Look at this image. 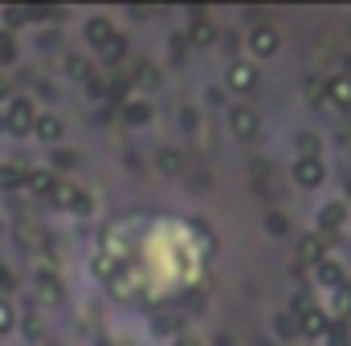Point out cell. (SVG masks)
<instances>
[{
  "label": "cell",
  "instance_id": "7",
  "mask_svg": "<svg viewBox=\"0 0 351 346\" xmlns=\"http://www.w3.org/2000/svg\"><path fill=\"white\" fill-rule=\"evenodd\" d=\"M343 220H348V208H343V204H327V208L319 212V237H323V241L335 237Z\"/></svg>",
  "mask_w": 351,
  "mask_h": 346
},
{
  "label": "cell",
  "instance_id": "32",
  "mask_svg": "<svg viewBox=\"0 0 351 346\" xmlns=\"http://www.w3.org/2000/svg\"><path fill=\"white\" fill-rule=\"evenodd\" d=\"M8 98H12V90H8V82L0 78V102H8Z\"/></svg>",
  "mask_w": 351,
  "mask_h": 346
},
{
  "label": "cell",
  "instance_id": "11",
  "mask_svg": "<svg viewBox=\"0 0 351 346\" xmlns=\"http://www.w3.org/2000/svg\"><path fill=\"white\" fill-rule=\"evenodd\" d=\"M323 163L319 159H298L294 163V183H302V187H319L323 183Z\"/></svg>",
  "mask_w": 351,
  "mask_h": 346
},
{
  "label": "cell",
  "instance_id": "23",
  "mask_svg": "<svg viewBox=\"0 0 351 346\" xmlns=\"http://www.w3.org/2000/svg\"><path fill=\"white\" fill-rule=\"evenodd\" d=\"M298 151H302V159H319V139L315 135H298Z\"/></svg>",
  "mask_w": 351,
  "mask_h": 346
},
{
  "label": "cell",
  "instance_id": "4",
  "mask_svg": "<svg viewBox=\"0 0 351 346\" xmlns=\"http://www.w3.org/2000/svg\"><path fill=\"white\" fill-rule=\"evenodd\" d=\"M250 49H254L258 57H274V53H278V33H274V25H258V29L250 33Z\"/></svg>",
  "mask_w": 351,
  "mask_h": 346
},
{
  "label": "cell",
  "instance_id": "37",
  "mask_svg": "<svg viewBox=\"0 0 351 346\" xmlns=\"http://www.w3.org/2000/svg\"><path fill=\"white\" fill-rule=\"evenodd\" d=\"M348 196H351V183H348Z\"/></svg>",
  "mask_w": 351,
  "mask_h": 346
},
{
  "label": "cell",
  "instance_id": "34",
  "mask_svg": "<svg viewBox=\"0 0 351 346\" xmlns=\"http://www.w3.org/2000/svg\"><path fill=\"white\" fill-rule=\"evenodd\" d=\"M8 281H12V277H8V273H4V269H0V285H8Z\"/></svg>",
  "mask_w": 351,
  "mask_h": 346
},
{
  "label": "cell",
  "instance_id": "6",
  "mask_svg": "<svg viewBox=\"0 0 351 346\" xmlns=\"http://www.w3.org/2000/svg\"><path fill=\"white\" fill-rule=\"evenodd\" d=\"M62 131H66V127H62V118H58V114H37L29 135H37L41 143H58V139H62Z\"/></svg>",
  "mask_w": 351,
  "mask_h": 346
},
{
  "label": "cell",
  "instance_id": "10",
  "mask_svg": "<svg viewBox=\"0 0 351 346\" xmlns=\"http://www.w3.org/2000/svg\"><path fill=\"white\" fill-rule=\"evenodd\" d=\"M86 41L94 45V49H106V45L114 41V29H110L106 16H90L86 21Z\"/></svg>",
  "mask_w": 351,
  "mask_h": 346
},
{
  "label": "cell",
  "instance_id": "18",
  "mask_svg": "<svg viewBox=\"0 0 351 346\" xmlns=\"http://www.w3.org/2000/svg\"><path fill=\"white\" fill-rule=\"evenodd\" d=\"M274 330H278V338H298V318L294 314H278L274 318Z\"/></svg>",
  "mask_w": 351,
  "mask_h": 346
},
{
  "label": "cell",
  "instance_id": "5",
  "mask_svg": "<svg viewBox=\"0 0 351 346\" xmlns=\"http://www.w3.org/2000/svg\"><path fill=\"white\" fill-rule=\"evenodd\" d=\"M213 37H217L213 21H204V12L196 8V12H192V29H188V37H184V41H188V45H200V49H204V45H213Z\"/></svg>",
  "mask_w": 351,
  "mask_h": 346
},
{
  "label": "cell",
  "instance_id": "14",
  "mask_svg": "<svg viewBox=\"0 0 351 346\" xmlns=\"http://www.w3.org/2000/svg\"><path fill=\"white\" fill-rule=\"evenodd\" d=\"M323 102H331V106H339V110H351V82L348 78H331L327 90H323Z\"/></svg>",
  "mask_w": 351,
  "mask_h": 346
},
{
  "label": "cell",
  "instance_id": "38",
  "mask_svg": "<svg viewBox=\"0 0 351 346\" xmlns=\"http://www.w3.org/2000/svg\"><path fill=\"white\" fill-rule=\"evenodd\" d=\"M0 232H4V224H0Z\"/></svg>",
  "mask_w": 351,
  "mask_h": 346
},
{
  "label": "cell",
  "instance_id": "16",
  "mask_svg": "<svg viewBox=\"0 0 351 346\" xmlns=\"http://www.w3.org/2000/svg\"><path fill=\"white\" fill-rule=\"evenodd\" d=\"M315 277H319V285H327V289H339V285H343V269H339L335 261H319V265H315Z\"/></svg>",
  "mask_w": 351,
  "mask_h": 346
},
{
  "label": "cell",
  "instance_id": "28",
  "mask_svg": "<svg viewBox=\"0 0 351 346\" xmlns=\"http://www.w3.org/2000/svg\"><path fill=\"white\" fill-rule=\"evenodd\" d=\"M135 82H139V86H156V82H160V74H156V70H152V66L143 62V66L135 70Z\"/></svg>",
  "mask_w": 351,
  "mask_h": 346
},
{
  "label": "cell",
  "instance_id": "24",
  "mask_svg": "<svg viewBox=\"0 0 351 346\" xmlns=\"http://www.w3.org/2000/svg\"><path fill=\"white\" fill-rule=\"evenodd\" d=\"M12 57H16V41L8 29H0V62H12Z\"/></svg>",
  "mask_w": 351,
  "mask_h": 346
},
{
  "label": "cell",
  "instance_id": "3",
  "mask_svg": "<svg viewBox=\"0 0 351 346\" xmlns=\"http://www.w3.org/2000/svg\"><path fill=\"white\" fill-rule=\"evenodd\" d=\"M229 127H233V135H237V139H254V135H258V114H254L250 106H233Z\"/></svg>",
  "mask_w": 351,
  "mask_h": 346
},
{
  "label": "cell",
  "instance_id": "9",
  "mask_svg": "<svg viewBox=\"0 0 351 346\" xmlns=\"http://www.w3.org/2000/svg\"><path fill=\"white\" fill-rule=\"evenodd\" d=\"M53 200H58L62 208L78 212V216H86V212H90V196L82 191V187H58V191H53Z\"/></svg>",
  "mask_w": 351,
  "mask_h": 346
},
{
  "label": "cell",
  "instance_id": "21",
  "mask_svg": "<svg viewBox=\"0 0 351 346\" xmlns=\"http://www.w3.org/2000/svg\"><path fill=\"white\" fill-rule=\"evenodd\" d=\"M21 183H25V172H21V168H4V172H0V187H4V191H16Z\"/></svg>",
  "mask_w": 351,
  "mask_h": 346
},
{
  "label": "cell",
  "instance_id": "8",
  "mask_svg": "<svg viewBox=\"0 0 351 346\" xmlns=\"http://www.w3.org/2000/svg\"><path fill=\"white\" fill-rule=\"evenodd\" d=\"M25 187H29V196L49 200L58 191V179H53V172H25Z\"/></svg>",
  "mask_w": 351,
  "mask_h": 346
},
{
  "label": "cell",
  "instance_id": "29",
  "mask_svg": "<svg viewBox=\"0 0 351 346\" xmlns=\"http://www.w3.org/2000/svg\"><path fill=\"white\" fill-rule=\"evenodd\" d=\"M168 53H172V62L180 66V62H184V53H188V41H184V37H172V41H168Z\"/></svg>",
  "mask_w": 351,
  "mask_h": 346
},
{
  "label": "cell",
  "instance_id": "31",
  "mask_svg": "<svg viewBox=\"0 0 351 346\" xmlns=\"http://www.w3.org/2000/svg\"><path fill=\"white\" fill-rule=\"evenodd\" d=\"M53 168L70 172V168H78V155H70V151H58V155H53Z\"/></svg>",
  "mask_w": 351,
  "mask_h": 346
},
{
  "label": "cell",
  "instance_id": "19",
  "mask_svg": "<svg viewBox=\"0 0 351 346\" xmlns=\"http://www.w3.org/2000/svg\"><path fill=\"white\" fill-rule=\"evenodd\" d=\"M323 338H327V346H351V334H348V326H343V322H331Z\"/></svg>",
  "mask_w": 351,
  "mask_h": 346
},
{
  "label": "cell",
  "instance_id": "26",
  "mask_svg": "<svg viewBox=\"0 0 351 346\" xmlns=\"http://www.w3.org/2000/svg\"><path fill=\"white\" fill-rule=\"evenodd\" d=\"M123 53H127V41H123V37H119V33H114V41H110V45H106V49H102V57H106V62H119V57H123Z\"/></svg>",
  "mask_w": 351,
  "mask_h": 346
},
{
  "label": "cell",
  "instance_id": "12",
  "mask_svg": "<svg viewBox=\"0 0 351 346\" xmlns=\"http://www.w3.org/2000/svg\"><path fill=\"white\" fill-rule=\"evenodd\" d=\"M327 326H331V322H327V314H323V310H306V314L298 318V334H306V338H323V334H327Z\"/></svg>",
  "mask_w": 351,
  "mask_h": 346
},
{
  "label": "cell",
  "instance_id": "15",
  "mask_svg": "<svg viewBox=\"0 0 351 346\" xmlns=\"http://www.w3.org/2000/svg\"><path fill=\"white\" fill-rule=\"evenodd\" d=\"M152 118V106L143 102V98H127L123 102V122L127 127H139V122H147Z\"/></svg>",
  "mask_w": 351,
  "mask_h": 346
},
{
  "label": "cell",
  "instance_id": "33",
  "mask_svg": "<svg viewBox=\"0 0 351 346\" xmlns=\"http://www.w3.org/2000/svg\"><path fill=\"white\" fill-rule=\"evenodd\" d=\"M176 346H200L196 338H176Z\"/></svg>",
  "mask_w": 351,
  "mask_h": 346
},
{
  "label": "cell",
  "instance_id": "20",
  "mask_svg": "<svg viewBox=\"0 0 351 346\" xmlns=\"http://www.w3.org/2000/svg\"><path fill=\"white\" fill-rule=\"evenodd\" d=\"M265 232H269V237H286V232H290V220H286L282 212H269V216H265Z\"/></svg>",
  "mask_w": 351,
  "mask_h": 346
},
{
  "label": "cell",
  "instance_id": "35",
  "mask_svg": "<svg viewBox=\"0 0 351 346\" xmlns=\"http://www.w3.org/2000/svg\"><path fill=\"white\" fill-rule=\"evenodd\" d=\"M343 70H348V74H351V57H343Z\"/></svg>",
  "mask_w": 351,
  "mask_h": 346
},
{
  "label": "cell",
  "instance_id": "36",
  "mask_svg": "<svg viewBox=\"0 0 351 346\" xmlns=\"http://www.w3.org/2000/svg\"><path fill=\"white\" fill-rule=\"evenodd\" d=\"M343 147H348V155H351V135H348V139H343Z\"/></svg>",
  "mask_w": 351,
  "mask_h": 346
},
{
  "label": "cell",
  "instance_id": "17",
  "mask_svg": "<svg viewBox=\"0 0 351 346\" xmlns=\"http://www.w3.org/2000/svg\"><path fill=\"white\" fill-rule=\"evenodd\" d=\"M331 310L339 314V322L351 318V285H348V281H343L339 289H331Z\"/></svg>",
  "mask_w": 351,
  "mask_h": 346
},
{
  "label": "cell",
  "instance_id": "22",
  "mask_svg": "<svg viewBox=\"0 0 351 346\" xmlns=\"http://www.w3.org/2000/svg\"><path fill=\"white\" fill-rule=\"evenodd\" d=\"M160 168H164L168 175L184 172V155H180V151H164V155H160Z\"/></svg>",
  "mask_w": 351,
  "mask_h": 346
},
{
  "label": "cell",
  "instance_id": "30",
  "mask_svg": "<svg viewBox=\"0 0 351 346\" xmlns=\"http://www.w3.org/2000/svg\"><path fill=\"white\" fill-rule=\"evenodd\" d=\"M323 90H327L323 78H311V82H306V98H311V102H323Z\"/></svg>",
  "mask_w": 351,
  "mask_h": 346
},
{
  "label": "cell",
  "instance_id": "13",
  "mask_svg": "<svg viewBox=\"0 0 351 346\" xmlns=\"http://www.w3.org/2000/svg\"><path fill=\"white\" fill-rule=\"evenodd\" d=\"M298 257H302V261H311V265L327 261V241H323L319 232H306V237L298 241Z\"/></svg>",
  "mask_w": 351,
  "mask_h": 346
},
{
  "label": "cell",
  "instance_id": "25",
  "mask_svg": "<svg viewBox=\"0 0 351 346\" xmlns=\"http://www.w3.org/2000/svg\"><path fill=\"white\" fill-rule=\"evenodd\" d=\"M70 78H74V82H90V62L70 57Z\"/></svg>",
  "mask_w": 351,
  "mask_h": 346
},
{
  "label": "cell",
  "instance_id": "2",
  "mask_svg": "<svg viewBox=\"0 0 351 346\" xmlns=\"http://www.w3.org/2000/svg\"><path fill=\"white\" fill-rule=\"evenodd\" d=\"M225 82H229V90H237V94H250V90L258 86V70L250 62H233L229 74H225Z\"/></svg>",
  "mask_w": 351,
  "mask_h": 346
},
{
  "label": "cell",
  "instance_id": "27",
  "mask_svg": "<svg viewBox=\"0 0 351 346\" xmlns=\"http://www.w3.org/2000/svg\"><path fill=\"white\" fill-rule=\"evenodd\" d=\"M12 326H16V314H12V306L0 297V334H8Z\"/></svg>",
  "mask_w": 351,
  "mask_h": 346
},
{
  "label": "cell",
  "instance_id": "1",
  "mask_svg": "<svg viewBox=\"0 0 351 346\" xmlns=\"http://www.w3.org/2000/svg\"><path fill=\"white\" fill-rule=\"evenodd\" d=\"M33 118H37V114H33L29 98H12L8 118H4V122H8V131H12V135H29V131H33Z\"/></svg>",
  "mask_w": 351,
  "mask_h": 346
}]
</instances>
